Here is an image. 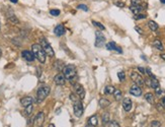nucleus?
<instances>
[{"label": "nucleus", "mask_w": 165, "mask_h": 127, "mask_svg": "<svg viewBox=\"0 0 165 127\" xmlns=\"http://www.w3.org/2000/svg\"><path fill=\"white\" fill-rule=\"evenodd\" d=\"M145 71H146V72L148 73V75H149V76H150V77H151V78H155V76H154V75L152 74V72H151V70H150L149 68H147V69H146Z\"/></svg>", "instance_id": "40"}, {"label": "nucleus", "mask_w": 165, "mask_h": 127, "mask_svg": "<svg viewBox=\"0 0 165 127\" xmlns=\"http://www.w3.org/2000/svg\"><path fill=\"white\" fill-rule=\"evenodd\" d=\"M50 94V88L47 85L41 86L38 91H36V102L38 103H42Z\"/></svg>", "instance_id": "4"}, {"label": "nucleus", "mask_w": 165, "mask_h": 127, "mask_svg": "<svg viewBox=\"0 0 165 127\" xmlns=\"http://www.w3.org/2000/svg\"><path fill=\"white\" fill-rule=\"evenodd\" d=\"M114 97H115V99H116V101H120V100H122V98H123V94H122V92L120 91V90H115V92H114Z\"/></svg>", "instance_id": "26"}, {"label": "nucleus", "mask_w": 165, "mask_h": 127, "mask_svg": "<svg viewBox=\"0 0 165 127\" xmlns=\"http://www.w3.org/2000/svg\"><path fill=\"white\" fill-rule=\"evenodd\" d=\"M8 19L10 20V22H12V23H14V25H17V23H19V20H18V18H17L15 15H9L8 16Z\"/></svg>", "instance_id": "29"}, {"label": "nucleus", "mask_w": 165, "mask_h": 127, "mask_svg": "<svg viewBox=\"0 0 165 127\" xmlns=\"http://www.w3.org/2000/svg\"><path fill=\"white\" fill-rule=\"evenodd\" d=\"M63 74L65 75L66 80L72 81L74 78H76V76H77L76 66L73 65V64H69V65L64 66V68H63Z\"/></svg>", "instance_id": "3"}, {"label": "nucleus", "mask_w": 165, "mask_h": 127, "mask_svg": "<svg viewBox=\"0 0 165 127\" xmlns=\"http://www.w3.org/2000/svg\"><path fill=\"white\" fill-rule=\"evenodd\" d=\"M41 46H42V48L44 49V51L46 52V54H47L49 57H54V56H55L54 49L50 45V43L47 41V39H45V38L42 39V41H41Z\"/></svg>", "instance_id": "5"}, {"label": "nucleus", "mask_w": 165, "mask_h": 127, "mask_svg": "<svg viewBox=\"0 0 165 127\" xmlns=\"http://www.w3.org/2000/svg\"><path fill=\"white\" fill-rule=\"evenodd\" d=\"M61 13V11L59 9H51L50 10V14L53 16H59Z\"/></svg>", "instance_id": "31"}, {"label": "nucleus", "mask_w": 165, "mask_h": 127, "mask_svg": "<svg viewBox=\"0 0 165 127\" xmlns=\"http://www.w3.org/2000/svg\"><path fill=\"white\" fill-rule=\"evenodd\" d=\"M132 100L130 98H125L124 101H123V108L126 112H130L132 110Z\"/></svg>", "instance_id": "12"}, {"label": "nucleus", "mask_w": 165, "mask_h": 127, "mask_svg": "<svg viewBox=\"0 0 165 127\" xmlns=\"http://www.w3.org/2000/svg\"><path fill=\"white\" fill-rule=\"evenodd\" d=\"M117 77H118L120 81H125V78H126L125 72H124V71H120V72L117 73Z\"/></svg>", "instance_id": "32"}, {"label": "nucleus", "mask_w": 165, "mask_h": 127, "mask_svg": "<svg viewBox=\"0 0 165 127\" xmlns=\"http://www.w3.org/2000/svg\"><path fill=\"white\" fill-rule=\"evenodd\" d=\"M148 26H149V28H150V30L151 31H153V32H155V31H157L158 30V25L154 21V20H150L148 22Z\"/></svg>", "instance_id": "22"}, {"label": "nucleus", "mask_w": 165, "mask_h": 127, "mask_svg": "<svg viewBox=\"0 0 165 127\" xmlns=\"http://www.w3.org/2000/svg\"><path fill=\"white\" fill-rule=\"evenodd\" d=\"M74 91H75V95H77L81 100L85 98V90L80 83H76L74 85Z\"/></svg>", "instance_id": "9"}, {"label": "nucleus", "mask_w": 165, "mask_h": 127, "mask_svg": "<svg viewBox=\"0 0 165 127\" xmlns=\"http://www.w3.org/2000/svg\"><path fill=\"white\" fill-rule=\"evenodd\" d=\"M54 81L57 85H64L66 82V77L63 73H58L57 75H55L54 77Z\"/></svg>", "instance_id": "10"}, {"label": "nucleus", "mask_w": 165, "mask_h": 127, "mask_svg": "<svg viewBox=\"0 0 165 127\" xmlns=\"http://www.w3.org/2000/svg\"><path fill=\"white\" fill-rule=\"evenodd\" d=\"M162 105L165 107V97H163V100H162Z\"/></svg>", "instance_id": "43"}, {"label": "nucleus", "mask_w": 165, "mask_h": 127, "mask_svg": "<svg viewBox=\"0 0 165 127\" xmlns=\"http://www.w3.org/2000/svg\"><path fill=\"white\" fill-rule=\"evenodd\" d=\"M115 88L113 86V85H107V86H105V89H104V94L105 95H113L114 94V92H115Z\"/></svg>", "instance_id": "23"}, {"label": "nucleus", "mask_w": 165, "mask_h": 127, "mask_svg": "<svg viewBox=\"0 0 165 127\" xmlns=\"http://www.w3.org/2000/svg\"><path fill=\"white\" fill-rule=\"evenodd\" d=\"M101 120H102V123H103V124H107V123L111 121V120H109V114H108V113H104V114H102Z\"/></svg>", "instance_id": "27"}, {"label": "nucleus", "mask_w": 165, "mask_h": 127, "mask_svg": "<svg viewBox=\"0 0 165 127\" xmlns=\"http://www.w3.org/2000/svg\"><path fill=\"white\" fill-rule=\"evenodd\" d=\"M147 16H146V14H143V13H138V14H136L135 15V19H144V18H146Z\"/></svg>", "instance_id": "37"}, {"label": "nucleus", "mask_w": 165, "mask_h": 127, "mask_svg": "<svg viewBox=\"0 0 165 127\" xmlns=\"http://www.w3.org/2000/svg\"><path fill=\"white\" fill-rule=\"evenodd\" d=\"M33 100L32 97H24V98H22V99L20 100V103H21V105L25 108V107L32 105V104H33Z\"/></svg>", "instance_id": "16"}, {"label": "nucleus", "mask_w": 165, "mask_h": 127, "mask_svg": "<svg viewBox=\"0 0 165 127\" xmlns=\"http://www.w3.org/2000/svg\"><path fill=\"white\" fill-rule=\"evenodd\" d=\"M88 124L89 125H91V126H97V124H98V120H97V116L96 115H93V116H91L89 119H88Z\"/></svg>", "instance_id": "17"}, {"label": "nucleus", "mask_w": 165, "mask_h": 127, "mask_svg": "<svg viewBox=\"0 0 165 127\" xmlns=\"http://www.w3.org/2000/svg\"><path fill=\"white\" fill-rule=\"evenodd\" d=\"M130 9H131V11H132L133 13L136 15V14L140 13V11H141L142 9H144V8H143V6H134V5H132V6L130 7Z\"/></svg>", "instance_id": "21"}, {"label": "nucleus", "mask_w": 165, "mask_h": 127, "mask_svg": "<svg viewBox=\"0 0 165 127\" xmlns=\"http://www.w3.org/2000/svg\"><path fill=\"white\" fill-rule=\"evenodd\" d=\"M92 23H93V25H94L95 27H97L98 29H100V30H102V31H103V30L105 29V28H104V26H103L102 23H100V22H98V21H95V20H92Z\"/></svg>", "instance_id": "35"}, {"label": "nucleus", "mask_w": 165, "mask_h": 127, "mask_svg": "<svg viewBox=\"0 0 165 127\" xmlns=\"http://www.w3.org/2000/svg\"><path fill=\"white\" fill-rule=\"evenodd\" d=\"M135 30H136V31H137V32L139 33V34H140V35H142V34H143V30H142V29H141V28H139V27H135Z\"/></svg>", "instance_id": "41"}, {"label": "nucleus", "mask_w": 165, "mask_h": 127, "mask_svg": "<svg viewBox=\"0 0 165 127\" xmlns=\"http://www.w3.org/2000/svg\"><path fill=\"white\" fill-rule=\"evenodd\" d=\"M10 2H12V3H17L18 0H10Z\"/></svg>", "instance_id": "44"}, {"label": "nucleus", "mask_w": 165, "mask_h": 127, "mask_svg": "<svg viewBox=\"0 0 165 127\" xmlns=\"http://www.w3.org/2000/svg\"><path fill=\"white\" fill-rule=\"evenodd\" d=\"M104 44H105V37L103 36V34L99 31L95 32V43H94L95 47L101 48Z\"/></svg>", "instance_id": "7"}, {"label": "nucleus", "mask_w": 165, "mask_h": 127, "mask_svg": "<svg viewBox=\"0 0 165 127\" xmlns=\"http://www.w3.org/2000/svg\"><path fill=\"white\" fill-rule=\"evenodd\" d=\"M130 94L135 97H140L142 95V90H141V86L137 85V84H134L133 86H131L130 89Z\"/></svg>", "instance_id": "13"}, {"label": "nucleus", "mask_w": 165, "mask_h": 127, "mask_svg": "<svg viewBox=\"0 0 165 127\" xmlns=\"http://www.w3.org/2000/svg\"><path fill=\"white\" fill-rule=\"evenodd\" d=\"M48 127H55V125H54V124H52V123H51V124H49V126Z\"/></svg>", "instance_id": "46"}, {"label": "nucleus", "mask_w": 165, "mask_h": 127, "mask_svg": "<svg viewBox=\"0 0 165 127\" xmlns=\"http://www.w3.org/2000/svg\"><path fill=\"white\" fill-rule=\"evenodd\" d=\"M151 127H160V122L159 121H153L151 123Z\"/></svg>", "instance_id": "39"}, {"label": "nucleus", "mask_w": 165, "mask_h": 127, "mask_svg": "<svg viewBox=\"0 0 165 127\" xmlns=\"http://www.w3.org/2000/svg\"><path fill=\"white\" fill-rule=\"evenodd\" d=\"M69 98H70V101H71L72 104H73V111H74L75 116L78 117V118H80V117L82 116L83 111H84V110H83L82 102H81L82 100H81L77 95H75L74 93L70 94Z\"/></svg>", "instance_id": "1"}, {"label": "nucleus", "mask_w": 165, "mask_h": 127, "mask_svg": "<svg viewBox=\"0 0 165 127\" xmlns=\"http://www.w3.org/2000/svg\"><path fill=\"white\" fill-rule=\"evenodd\" d=\"M21 56L23 57V59H25V60L29 61V62H33V60H34V58H35L33 52H31V51H29V50L22 51V52H21Z\"/></svg>", "instance_id": "11"}, {"label": "nucleus", "mask_w": 165, "mask_h": 127, "mask_svg": "<svg viewBox=\"0 0 165 127\" xmlns=\"http://www.w3.org/2000/svg\"><path fill=\"white\" fill-rule=\"evenodd\" d=\"M149 81V85L152 88V89H157V88H159V81L156 80V77L155 78H151L150 80H148Z\"/></svg>", "instance_id": "19"}, {"label": "nucleus", "mask_w": 165, "mask_h": 127, "mask_svg": "<svg viewBox=\"0 0 165 127\" xmlns=\"http://www.w3.org/2000/svg\"><path fill=\"white\" fill-rule=\"evenodd\" d=\"M114 4H115L116 6H117V7H120V8L125 7V2L122 1V0H115V1H114Z\"/></svg>", "instance_id": "30"}, {"label": "nucleus", "mask_w": 165, "mask_h": 127, "mask_svg": "<svg viewBox=\"0 0 165 127\" xmlns=\"http://www.w3.org/2000/svg\"><path fill=\"white\" fill-rule=\"evenodd\" d=\"M138 70L141 72V73H145L146 71H145V69L144 68H142V67H138Z\"/></svg>", "instance_id": "42"}, {"label": "nucleus", "mask_w": 165, "mask_h": 127, "mask_svg": "<svg viewBox=\"0 0 165 127\" xmlns=\"http://www.w3.org/2000/svg\"><path fill=\"white\" fill-rule=\"evenodd\" d=\"M77 8H78V9H81L83 11H88V7H87L86 5H84V4H79Z\"/></svg>", "instance_id": "38"}, {"label": "nucleus", "mask_w": 165, "mask_h": 127, "mask_svg": "<svg viewBox=\"0 0 165 127\" xmlns=\"http://www.w3.org/2000/svg\"><path fill=\"white\" fill-rule=\"evenodd\" d=\"M161 58L165 61V54H162V55H161Z\"/></svg>", "instance_id": "45"}, {"label": "nucleus", "mask_w": 165, "mask_h": 127, "mask_svg": "<svg viewBox=\"0 0 165 127\" xmlns=\"http://www.w3.org/2000/svg\"><path fill=\"white\" fill-rule=\"evenodd\" d=\"M0 29H1V23H0Z\"/></svg>", "instance_id": "49"}, {"label": "nucleus", "mask_w": 165, "mask_h": 127, "mask_svg": "<svg viewBox=\"0 0 165 127\" xmlns=\"http://www.w3.org/2000/svg\"><path fill=\"white\" fill-rule=\"evenodd\" d=\"M44 122H45V113L44 112L38 113L34 118V125L36 127H42Z\"/></svg>", "instance_id": "8"}, {"label": "nucleus", "mask_w": 165, "mask_h": 127, "mask_svg": "<svg viewBox=\"0 0 165 127\" xmlns=\"http://www.w3.org/2000/svg\"><path fill=\"white\" fill-rule=\"evenodd\" d=\"M1 55H2V52H1V49H0V57H1Z\"/></svg>", "instance_id": "48"}, {"label": "nucleus", "mask_w": 165, "mask_h": 127, "mask_svg": "<svg viewBox=\"0 0 165 127\" xmlns=\"http://www.w3.org/2000/svg\"><path fill=\"white\" fill-rule=\"evenodd\" d=\"M26 109H25V115L26 116H31V114H32V112H33V105H30V106H27V107H25Z\"/></svg>", "instance_id": "33"}, {"label": "nucleus", "mask_w": 165, "mask_h": 127, "mask_svg": "<svg viewBox=\"0 0 165 127\" xmlns=\"http://www.w3.org/2000/svg\"><path fill=\"white\" fill-rule=\"evenodd\" d=\"M32 50H33V53L34 55V57L41 62V63H45L46 62V52L44 51V49L42 48V46L40 44H33L32 46Z\"/></svg>", "instance_id": "2"}, {"label": "nucleus", "mask_w": 165, "mask_h": 127, "mask_svg": "<svg viewBox=\"0 0 165 127\" xmlns=\"http://www.w3.org/2000/svg\"><path fill=\"white\" fill-rule=\"evenodd\" d=\"M105 47H106V49H107V50H109V51H113V50H115V51L118 52V53H123V50H122V49H121L120 47H117L115 42H109V43H107V44L105 45Z\"/></svg>", "instance_id": "14"}, {"label": "nucleus", "mask_w": 165, "mask_h": 127, "mask_svg": "<svg viewBox=\"0 0 165 127\" xmlns=\"http://www.w3.org/2000/svg\"><path fill=\"white\" fill-rule=\"evenodd\" d=\"M145 100L148 102L149 104H153V103H154V96H153V94L147 93V94L145 95Z\"/></svg>", "instance_id": "25"}, {"label": "nucleus", "mask_w": 165, "mask_h": 127, "mask_svg": "<svg viewBox=\"0 0 165 127\" xmlns=\"http://www.w3.org/2000/svg\"><path fill=\"white\" fill-rule=\"evenodd\" d=\"M153 46L156 48L157 50H160V51H162V50L164 49L163 45H162V42H161L160 40H158V39L154 40V42H153Z\"/></svg>", "instance_id": "20"}, {"label": "nucleus", "mask_w": 165, "mask_h": 127, "mask_svg": "<svg viewBox=\"0 0 165 127\" xmlns=\"http://www.w3.org/2000/svg\"><path fill=\"white\" fill-rule=\"evenodd\" d=\"M54 33H55V35L58 36V37L63 36V35L65 34V28H64V26H63V25H58V26L54 29Z\"/></svg>", "instance_id": "15"}, {"label": "nucleus", "mask_w": 165, "mask_h": 127, "mask_svg": "<svg viewBox=\"0 0 165 127\" xmlns=\"http://www.w3.org/2000/svg\"><path fill=\"white\" fill-rule=\"evenodd\" d=\"M130 76H131V80L135 82V84H137L139 86H142V85L145 84V80H144V78L142 77V75L140 73H138L136 71H132Z\"/></svg>", "instance_id": "6"}, {"label": "nucleus", "mask_w": 165, "mask_h": 127, "mask_svg": "<svg viewBox=\"0 0 165 127\" xmlns=\"http://www.w3.org/2000/svg\"><path fill=\"white\" fill-rule=\"evenodd\" d=\"M108 127H121V125L116 121H109L108 122Z\"/></svg>", "instance_id": "36"}, {"label": "nucleus", "mask_w": 165, "mask_h": 127, "mask_svg": "<svg viewBox=\"0 0 165 127\" xmlns=\"http://www.w3.org/2000/svg\"><path fill=\"white\" fill-rule=\"evenodd\" d=\"M132 5L134 6H143V2L142 0H131Z\"/></svg>", "instance_id": "34"}, {"label": "nucleus", "mask_w": 165, "mask_h": 127, "mask_svg": "<svg viewBox=\"0 0 165 127\" xmlns=\"http://www.w3.org/2000/svg\"><path fill=\"white\" fill-rule=\"evenodd\" d=\"M155 93H156L157 97H159V98H162V96H164V97H165V91L161 90L160 88H157V89H155Z\"/></svg>", "instance_id": "28"}, {"label": "nucleus", "mask_w": 165, "mask_h": 127, "mask_svg": "<svg viewBox=\"0 0 165 127\" xmlns=\"http://www.w3.org/2000/svg\"><path fill=\"white\" fill-rule=\"evenodd\" d=\"M161 1V3H163V4H165V0H160Z\"/></svg>", "instance_id": "47"}, {"label": "nucleus", "mask_w": 165, "mask_h": 127, "mask_svg": "<svg viewBox=\"0 0 165 127\" xmlns=\"http://www.w3.org/2000/svg\"><path fill=\"white\" fill-rule=\"evenodd\" d=\"M99 106L101 107V108H106V107H108L109 105H111V102L107 100V99H105V98H101L100 100H99Z\"/></svg>", "instance_id": "18"}, {"label": "nucleus", "mask_w": 165, "mask_h": 127, "mask_svg": "<svg viewBox=\"0 0 165 127\" xmlns=\"http://www.w3.org/2000/svg\"><path fill=\"white\" fill-rule=\"evenodd\" d=\"M55 68H56L58 71H61V70L64 68V63H63V61H61V60H57V61H56V63H55Z\"/></svg>", "instance_id": "24"}]
</instances>
